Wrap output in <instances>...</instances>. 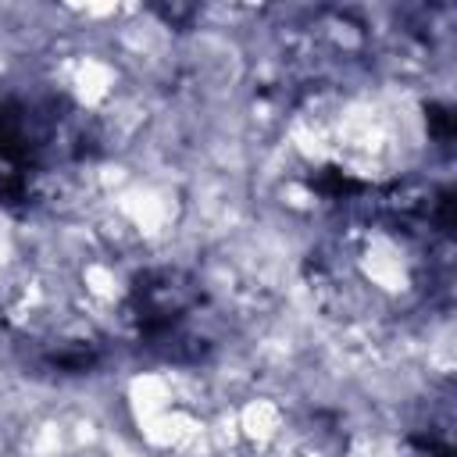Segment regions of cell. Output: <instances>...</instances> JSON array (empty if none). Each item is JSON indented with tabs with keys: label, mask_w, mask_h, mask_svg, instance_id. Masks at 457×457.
<instances>
[{
	"label": "cell",
	"mask_w": 457,
	"mask_h": 457,
	"mask_svg": "<svg viewBox=\"0 0 457 457\" xmlns=\"http://www.w3.org/2000/svg\"><path fill=\"white\" fill-rule=\"evenodd\" d=\"M100 150L86 111L46 86L0 89V204L36 207Z\"/></svg>",
	"instance_id": "obj_1"
},
{
	"label": "cell",
	"mask_w": 457,
	"mask_h": 457,
	"mask_svg": "<svg viewBox=\"0 0 457 457\" xmlns=\"http://www.w3.org/2000/svg\"><path fill=\"white\" fill-rule=\"evenodd\" d=\"M125 318L143 350L171 364H200L221 346V321L204 282L175 264L143 268L125 296Z\"/></svg>",
	"instance_id": "obj_2"
}]
</instances>
